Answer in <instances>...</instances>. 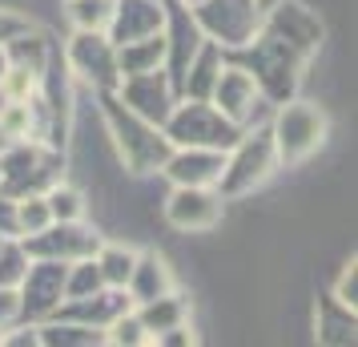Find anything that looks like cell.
Masks as SVG:
<instances>
[{
    "label": "cell",
    "instance_id": "cell-39",
    "mask_svg": "<svg viewBox=\"0 0 358 347\" xmlns=\"http://www.w3.org/2000/svg\"><path fill=\"white\" fill-rule=\"evenodd\" d=\"M153 343L157 347H189L194 343V331L181 323V327H169V331H162V335H153Z\"/></svg>",
    "mask_w": 358,
    "mask_h": 347
},
{
    "label": "cell",
    "instance_id": "cell-16",
    "mask_svg": "<svg viewBox=\"0 0 358 347\" xmlns=\"http://www.w3.org/2000/svg\"><path fill=\"white\" fill-rule=\"evenodd\" d=\"M162 29H165V0H113V17H109L105 36L113 45H125V41H141V36H153Z\"/></svg>",
    "mask_w": 358,
    "mask_h": 347
},
{
    "label": "cell",
    "instance_id": "cell-2",
    "mask_svg": "<svg viewBox=\"0 0 358 347\" xmlns=\"http://www.w3.org/2000/svg\"><path fill=\"white\" fill-rule=\"evenodd\" d=\"M101 114H105V125H109V137H113L117 154L129 174H162L165 158H169V137L162 133V125H153L145 117H137L117 97V93H101Z\"/></svg>",
    "mask_w": 358,
    "mask_h": 347
},
{
    "label": "cell",
    "instance_id": "cell-33",
    "mask_svg": "<svg viewBox=\"0 0 358 347\" xmlns=\"http://www.w3.org/2000/svg\"><path fill=\"white\" fill-rule=\"evenodd\" d=\"M0 89H4V97H8V101H29L36 89H41V77H36V73H29V69L8 65V73H4Z\"/></svg>",
    "mask_w": 358,
    "mask_h": 347
},
{
    "label": "cell",
    "instance_id": "cell-13",
    "mask_svg": "<svg viewBox=\"0 0 358 347\" xmlns=\"http://www.w3.org/2000/svg\"><path fill=\"white\" fill-rule=\"evenodd\" d=\"M222 194L217 186H173L165 198V218L178 231H213L222 222Z\"/></svg>",
    "mask_w": 358,
    "mask_h": 347
},
{
    "label": "cell",
    "instance_id": "cell-38",
    "mask_svg": "<svg viewBox=\"0 0 358 347\" xmlns=\"http://www.w3.org/2000/svg\"><path fill=\"white\" fill-rule=\"evenodd\" d=\"M24 29H29V20L20 17V13H4V8H0V45H8V41L17 33H24Z\"/></svg>",
    "mask_w": 358,
    "mask_h": 347
},
{
    "label": "cell",
    "instance_id": "cell-20",
    "mask_svg": "<svg viewBox=\"0 0 358 347\" xmlns=\"http://www.w3.org/2000/svg\"><path fill=\"white\" fill-rule=\"evenodd\" d=\"M133 315L141 319L149 343H153V335L189 323V303H185L178 291H169V295H157V299H149V303H133Z\"/></svg>",
    "mask_w": 358,
    "mask_h": 347
},
{
    "label": "cell",
    "instance_id": "cell-43",
    "mask_svg": "<svg viewBox=\"0 0 358 347\" xmlns=\"http://www.w3.org/2000/svg\"><path fill=\"white\" fill-rule=\"evenodd\" d=\"M0 243H4V238H0Z\"/></svg>",
    "mask_w": 358,
    "mask_h": 347
},
{
    "label": "cell",
    "instance_id": "cell-18",
    "mask_svg": "<svg viewBox=\"0 0 358 347\" xmlns=\"http://www.w3.org/2000/svg\"><path fill=\"white\" fill-rule=\"evenodd\" d=\"M226 65V49H217L213 41H201V49L194 53V61L185 65V77H181V97H197V101H210L213 81Z\"/></svg>",
    "mask_w": 358,
    "mask_h": 347
},
{
    "label": "cell",
    "instance_id": "cell-10",
    "mask_svg": "<svg viewBox=\"0 0 358 347\" xmlns=\"http://www.w3.org/2000/svg\"><path fill=\"white\" fill-rule=\"evenodd\" d=\"M65 275H69V263H57V259H29L24 279L17 283L20 319H24V323L52 319V311L65 303Z\"/></svg>",
    "mask_w": 358,
    "mask_h": 347
},
{
    "label": "cell",
    "instance_id": "cell-15",
    "mask_svg": "<svg viewBox=\"0 0 358 347\" xmlns=\"http://www.w3.org/2000/svg\"><path fill=\"white\" fill-rule=\"evenodd\" d=\"M133 307V299L125 287H97L93 295H81V299H65L52 319H73V323H85V327H101L109 331L117 315H125Z\"/></svg>",
    "mask_w": 358,
    "mask_h": 347
},
{
    "label": "cell",
    "instance_id": "cell-31",
    "mask_svg": "<svg viewBox=\"0 0 358 347\" xmlns=\"http://www.w3.org/2000/svg\"><path fill=\"white\" fill-rule=\"evenodd\" d=\"M29 271V254L20 247V238H4L0 243V287H17Z\"/></svg>",
    "mask_w": 358,
    "mask_h": 347
},
{
    "label": "cell",
    "instance_id": "cell-12",
    "mask_svg": "<svg viewBox=\"0 0 358 347\" xmlns=\"http://www.w3.org/2000/svg\"><path fill=\"white\" fill-rule=\"evenodd\" d=\"M113 93L125 101L137 117H145L153 125H165V117L173 114V105H178V89L169 81L165 65L149 69V73H129V77H121V85H117Z\"/></svg>",
    "mask_w": 358,
    "mask_h": 347
},
{
    "label": "cell",
    "instance_id": "cell-30",
    "mask_svg": "<svg viewBox=\"0 0 358 347\" xmlns=\"http://www.w3.org/2000/svg\"><path fill=\"white\" fill-rule=\"evenodd\" d=\"M45 202H49L52 222H73V218H81V215H85L81 194H77L73 186H65V182H52L49 190H45Z\"/></svg>",
    "mask_w": 358,
    "mask_h": 347
},
{
    "label": "cell",
    "instance_id": "cell-5",
    "mask_svg": "<svg viewBox=\"0 0 358 347\" xmlns=\"http://www.w3.org/2000/svg\"><path fill=\"white\" fill-rule=\"evenodd\" d=\"M162 133L169 146H201V149H229L242 137V125H234L213 101L197 97H178L173 114L165 117Z\"/></svg>",
    "mask_w": 358,
    "mask_h": 347
},
{
    "label": "cell",
    "instance_id": "cell-14",
    "mask_svg": "<svg viewBox=\"0 0 358 347\" xmlns=\"http://www.w3.org/2000/svg\"><path fill=\"white\" fill-rule=\"evenodd\" d=\"M262 29H270L274 36H282L290 49H298L302 57H314L318 45H322V20L310 13L306 4H298V0H278L266 8V17H262Z\"/></svg>",
    "mask_w": 358,
    "mask_h": 347
},
{
    "label": "cell",
    "instance_id": "cell-17",
    "mask_svg": "<svg viewBox=\"0 0 358 347\" xmlns=\"http://www.w3.org/2000/svg\"><path fill=\"white\" fill-rule=\"evenodd\" d=\"M226 162V149H201V146H173L165 158L162 174L173 186H217Z\"/></svg>",
    "mask_w": 358,
    "mask_h": 347
},
{
    "label": "cell",
    "instance_id": "cell-8",
    "mask_svg": "<svg viewBox=\"0 0 358 347\" xmlns=\"http://www.w3.org/2000/svg\"><path fill=\"white\" fill-rule=\"evenodd\" d=\"M210 101L234 121V125H242V130L258 125V121H270V114H274V105L262 97V89L254 85V77H250L242 65H234V61L222 65Z\"/></svg>",
    "mask_w": 358,
    "mask_h": 347
},
{
    "label": "cell",
    "instance_id": "cell-44",
    "mask_svg": "<svg viewBox=\"0 0 358 347\" xmlns=\"http://www.w3.org/2000/svg\"><path fill=\"white\" fill-rule=\"evenodd\" d=\"M0 178H4V174H0Z\"/></svg>",
    "mask_w": 358,
    "mask_h": 347
},
{
    "label": "cell",
    "instance_id": "cell-35",
    "mask_svg": "<svg viewBox=\"0 0 358 347\" xmlns=\"http://www.w3.org/2000/svg\"><path fill=\"white\" fill-rule=\"evenodd\" d=\"M334 299H338L342 307L358 311V266H355V263H350V266L338 275V283H334Z\"/></svg>",
    "mask_w": 358,
    "mask_h": 347
},
{
    "label": "cell",
    "instance_id": "cell-23",
    "mask_svg": "<svg viewBox=\"0 0 358 347\" xmlns=\"http://www.w3.org/2000/svg\"><path fill=\"white\" fill-rule=\"evenodd\" d=\"M162 65H165V33L117 45V69H121V77H129V73H149V69H162Z\"/></svg>",
    "mask_w": 358,
    "mask_h": 347
},
{
    "label": "cell",
    "instance_id": "cell-41",
    "mask_svg": "<svg viewBox=\"0 0 358 347\" xmlns=\"http://www.w3.org/2000/svg\"><path fill=\"white\" fill-rule=\"evenodd\" d=\"M270 4H278V0H258V8H262V13H266V8H270Z\"/></svg>",
    "mask_w": 358,
    "mask_h": 347
},
{
    "label": "cell",
    "instance_id": "cell-19",
    "mask_svg": "<svg viewBox=\"0 0 358 347\" xmlns=\"http://www.w3.org/2000/svg\"><path fill=\"white\" fill-rule=\"evenodd\" d=\"M125 291H129L133 303H149V299H157V295H169L173 291V275H169L165 259H157V254H137Z\"/></svg>",
    "mask_w": 358,
    "mask_h": 347
},
{
    "label": "cell",
    "instance_id": "cell-11",
    "mask_svg": "<svg viewBox=\"0 0 358 347\" xmlns=\"http://www.w3.org/2000/svg\"><path fill=\"white\" fill-rule=\"evenodd\" d=\"M20 247H24V254H29V259L77 263V259H93V254H97L101 238L85 226L81 218H73V222H49L45 231L24 234V238H20Z\"/></svg>",
    "mask_w": 358,
    "mask_h": 347
},
{
    "label": "cell",
    "instance_id": "cell-34",
    "mask_svg": "<svg viewBox=\"0 0 358 347\" xmlns=\"http://www.w3.org/2000/svg\"><path fill=\"white\" fill-rule=\"evenodd\" d=\"M17 323H24L20 319V291L17 287H0V335L13 331Z\"/></svg>",
    "mask_w": 358,
    "mask_h": 347
},
{
    "label": "cell",
    "instance_id": "cell-22",
    "mask_svg": "<svg viewBox=\"0 0 358 347\" xmlns=\"http://www.w3.org/2000/svg\"><path fill=\"white\" fill-rule=\"evenodd\" d=\"M4 53H8V65L17 69H29V73H36V77H45L52 65V45L45 33H36L33 25L24 29V33H17L8 45H4Z\"/></svg>",
    "mask_w": 358,
    "mask_h": 347
},
{
    "label": "cell",
    "instance_id": "cell-27",
    "mask_svg": "<svg viewBox=\"0 0 358 347\" xmlns=\"http://www.w3.org/2000/svg\"><path fill=\"white\" fill-rule=\"evenodd\" d=\"M93 259H97V271H101V279H105V287H125L137 254L125 250V247H105V243H101Z\"/></svg>",
    "mask_w": 358,
    "mask_h": 347
},
{
    "label": "cell",
    "instance_id": "cell-40",
    "mask_svg": "<svg viewBox=\"0 0 358 347\" xmlns=\"http://www.w3.org/2000/svg\"><path fill=\"white\" fill-rule=\"evenodd\" d=\"M4 73H8V53H4V45H0V81H4Z\"/></svg>",
    "mask_w": 358,
    "mask_h": 347
},
{
    "label": "cell",
    "instance_id": "cell-28",
    "mask_svg": "<svg viewBox=\"0 0 358 347\" xmlns=\"http://www.w3.org/2000/svg\"><path fill=\"white\" fill-rule=\"evenodd\" d=\"M49 222H52V215H49L45 194H20V198H17V238L45 231Z\"/></svg>",
    "mask_w": 358,
    "mask_h": 347
},
{
    "label": "cell",
    "instance_id": "cell-29",
    "mask_svg": "<svg viewBox=\"0 0 358 347\" xmlns=\"http://www.w3.org/2000/svg\"><path fill=\"white\" fill-rule=\"evenodd\" d=\"M97 287H105L97 271V259H77L69 263V275H65V299H81V295H93Z\"/></svg>",
    "mask_w": 358,
    "mask_h": 347
},
{
    "label": "cell",
    "instance_id": "cell-1",
    "mask_svg": "<svg viewBox=\"0 0 358 347\" xmlns=\"http://www.w3.org/2000/svg\"><path fill=\"white\" fill-rule=\"evenodd\" d=\"M226 61L234 65H242L254 85L262 89V97L270 101V105H282V101H290L298 93V85H302V69H306V57L298 49H290L282 36H274L270 29H262L250 45L242 49H229Z\"/></svg>",
    "mask_w": 358,
    "mask_h": 347
},
{
    "label": "cell",
    "instance_id": "cell-32",
    "mask_svg": "<svg viewBox=\"0 0 358 347\" xmlns=\"http://www.w3.org/2000/svg\"><path fill=\"white\" fill-rule=\"evenodd\" d=\"M105 335H109V343H117V347H145L149 343V335H145V327H141V319L133 315V307L125 315H117Z\"/></svg>",
    "mask_w": 358,
    "mask_h": 347
},
{
    "label": "cell",
    "instance_id": "cell-9",
    "mask_svg": "<svg viewBox=\"0 0 358 347\" xmlns=\"http://www.w3.org/2000/svg\"><path fill=\"white\" fill-rule=\"evenodd\" d=\"M69 69L81 77L89 89L97 93H113L121 85V69H117V45L105 33H89V29H73L69 41Z\"/></svg>",
    "mask_w": 358,
    "mask_h": 347
},
{
    "label": "cell",
    "instance_id": "cell-36",
    "mask_svg": "<svg viewBox=\"0 0 358 347\" xmlns=\"http://www.w3.org/2000/svg\"><path fill=\"white\" fill-rule=\"evenodd\" d=\"M0 238H17V198L0 194Z\"/></svg>",
    "mask_w": 358,
    "mask_h": 347
},
{
    "label": "cell",
    "instance_id": "cell-6",
    "mask_svg": "<svg viewBox=\"0 0 358 347\" xmlns=\"http://www.w3.org/2000/svg\"><path fill=\"white\" fill-rule=\"evenodd\" d=\"M326 114L310 101H282L270 114V137H274L278 165H298L306 162L314 149L326 142Z\"/></svg>",
    "mask_w": 358,
    "mask_h": 347
},
{
    "label": "cell",
    "instance_id": "cell-7",
    "mask_svg": "<svg viewBox=\"0 0 358 347\" xmlns=\"http://www.w3.org/2000/svg\"><path fill=\"white\" fill-rule=\"evenodd\" d=\"M197 29L206 41H213L217 49H242L262 33V13L258 0H197L189 4Z\"/></svg>",
    "mask_w": 358,
    "mask_h": 347
},
{
    "label": "cell",
    "instance_id": "cell-4",
    "mask_svg": "<svg viewBox=\"0 0 358 347\" xmlns=\"http://www.w3.org/2000/svg\"><path fill=\"white\" fill-rule=\"evenodd\" d=\"M65 154L49 142L20 137L8 149H0V194L20 198V194H45L52 182H61Z\"/></svg>",
    "mask_w": 358,
    "mask_h": 347
},
{
    "label": "cell",
    "instance_id": "cell-37",
    "mask_svg": "<svg viewBox=\"0 0 358 347\" xmlns=\"http://www.w3.org/2000/svg\"><path fill=\"white\" fill-rule=\"evenodd\" d=\"M0 347H41V339H36V323H29V327H20L17 323V335H0Z\"/></svg>",
    "mask_w": 358,
    "mask_h": 347
},
{
    "label": "cell",
    "instance_id": "cell-3",
    "mask_svg": "<svg viewBox=\"0 0 358 347\" xmlns=\"http://www.w3.org/2000/svg\"><path fill=\"white\" fill-rule=\"evenodd\" d=\"M278 170L274 137H270V121H258L242 130V137L226 149V162L217 174V194L222 198H242L250 190H258L270 174Z\"/></svg>",
    "mask_w": 358,
    "mask_h": 347
},
{
    "label": "cell",
    "instance_id": "cell-42",
    "mask_svg": "<svg viewBox=\"0 0 358 347\" xmlns=\"http://www.w3.org/2000/svg\"><path fill=\"white\" fill-rule=\"evenodd\" d=\"M178 4H185V8H189V4H197V0H178Z\"/></svg>",
    "mask_w": 358,
    "mask_h": 347
},
{
    "label": "cell",
    "instance_id": "cell-21",
    "mask_svg": "<svg viewBox=\"0 0 358 347\" xmlns=\"http://www.w3.org/2000/svg\"><path fill=\"white\" fill-rule=\"evenodd\" d=\"M36 339L45 347H105L109 335L101 327H85L73 319H41L36 323Z\"/></svg>",
    "mask_w": 358,
    "mask_h": 347
},
{
    "label": "cell",
    "instance_id": "cell-24",
    "mask_svg": "<svg viewBox=\"0 0 358 347\" xmlns=\"http://www.w3.org/2000/svg\"><path fill=\"white\" fill-rule=\"evenodd\" d=\"M355 327H358V315L350 307H342L334 295H326L318 303V343H330V347L355 343Z\"/></svg>",
    "mask_w": 358,
    "mask_h": 347
},
{
    "label": "cell",
    "instance_id": "cell-25",
    "mask_svg": "<svg viewBox=\"0 0 358 347\" xmlns=\"http://www.w3.org/2000/svg\"><path fill=\"white\" fill-rule=\"evenodd\" d=\"M65 13L73 29H89V33H105L109 17H113V0H65Z\"/></svg>",
    "mask_w": 358,
    "mask_h": 347
},
{
    "label": "cell",
    "instance_id": "cell-26",
    "mask_svg": "<svg viewBox=\"0 0 358 347\" xmlns=\"http://www.w3.org/2000/svg\"><path fill=\"white\" fill-rule=\"evenodd\" d=\"M0 133H4L8 142H20V137H36L33 101H4V105H0Z\"/></svg>",
    "mask_w": 358,
    "mask_h": 347
}]
</instances>
